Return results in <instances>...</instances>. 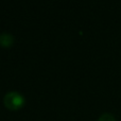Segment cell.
<instances>
[{"label":"cell","instance_id":"cell-1","mask_svg":"<svg viewBox=\"0 0 121 121\" xmlns=\"http://www.w3.org/2000/svg\"><path fill=\"white\" fill-rule=\"evenodd\" d=\"M26 99L18 91H9L3 97V104L10 111H18L25 105Z\"/></svg>","mask_w":121,"mask_h":121},{"label":"cell","instance_id":"cell-3","mask_svg":"<svg viewBox=\"0 0 121 121\" xmlns=\"http://www.w3.org/2000/svg\"><path fill=\"white\" fill-rule=\"evenodd\" d=\"M98 121H116V119L112 114L105 113V114H102V115L99 117Z\"/></svg>","mask_w":121,"mask_h":121},{"label":"cell","instance_id":"cell-2","mask_svg":"<svg viewBox=\"0 0 121 121\" xmlns=\"http://www.w3.org/2000/svg\"><path fill=\"white\" fill-rule=\"evenodd\" d=\"M14 43V36L11 33L3 32L0 34V45L2 47H11Z\"/></svg>","mask_w":121,"mask_h":121}]
</instances>
